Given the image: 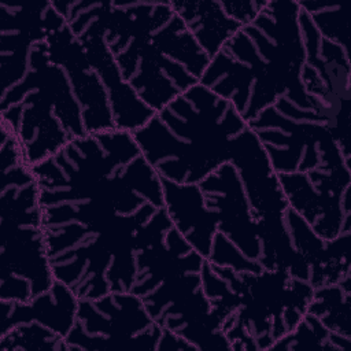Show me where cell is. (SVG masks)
I'll list each match as a JSON object with an SVG mask.
<instances>
[{"label": "cell", "mask_w": 351, "mask_h": 351, "mask_svg": "<svg viewBox=\"0 0 351 351\" xmlns=\"http://www.w3.org/2000/svg\"><path fill=\"white\" fill-rule=\"evenodd\" d=\"M299 11L298 0H267L259 15L210 59L199 81L247 123L284 96L318 112L302 82L306 49Z\"/></svg>", "instance_id": "cell-1"}, {"label": "cell", "mask_w": 351, "mask_h": 351, "mask_svg": "<svg viewBox=\"0 0 351 351\" xmlns=\"http://www.w3.org/2000/svg\"><path fill=\"white\" fill-rule=\"evenodd\" d=\"M100 22L123 80L155 112L196 85L208 66L170 0H101Z\"/></svg>", "instance_id": "cell-2"}, {"label": "cell", "mask_w": 351, "mask_h": 351, "mask_svg": "<svg viewBox=\"0 0 351 351\" xmlns=\"http://www.w3.org/2000/svg\"><path fill=\"white\" fill-rule=\"evenodd\" d=\"M247 128L229 101L197 82L158 111L133 137L160 178L199 184L230 162L232 143Z\"/></svg>", "instance_id": "cell-3"}, {"label": "cell", "mask_w": 351, "mask_h": 351, "mask_svg": "<svg viewBox=\"0 0 351 351\" xmlns=\"http://www.w3.org/2000/svg\"><path fill=\"white\" fill-rule=\"evenodd\" d=\"M204 262L206 258L171 226L136 254L130 292L143 300L156 325L185 339L197 351L230 350L202 287Z\"/></svg>", "instance_id": "cell-4"}, {"label": "cell", "mask_w": 351, "mask_h": 351, "mask_svg": "<svg viewBox=\"0 0 351 351\" xmlns=\"http://www.w3.org/2000/svg\"><path fill=\"white\" fill-rule=\"evenodd\" d=\"M0 299L30 302L55 282L40 186L14 133L0 126Z\"/></svg>", "instance_id": "cell-5"}, {"label": "cell", "mask_w": 351, "mask_h": 351, "mask_svg": "<svg viewBox=\"0 0 351 351\" xmlns=\"http://www.w3.org/2000/svg\"><path fill=\"white\" fill-rule=\"evenodd\" d=\"M0 125L14 133L30 167L86 136L67 73L48 59L45 41L33 45L23 80L1 92Z\"/></svg>", "instance_id": "cell-6"}, {"label": "cell", "mask_w": 351, "mask_h": 351, "mask_svg": "<svg viewBox=\"0 0 351 351\" xmlns=\"http://www.w3.org/2000/svg\"><path fill=\"white\" fill-rule=\"evenodd\" d=\"M214 266L234 295L233 314L221 326L232 351L270 350L307 313L314 293L307 280L278 269L236 273Z\"/></svg>", "instance_id": "cell-7"}, {"label": "cell", "mask_w": 351, "mask_h": 351, "mask_svg": "<svg viewBox=\"0 0 351 351\" xmlns=\"http://www.w3.org/2000/svg\"><path fill=\"white\" fill-rule=\"evenodd\" d=\"M230 163L240 177L258 226L262 243L261 265L263 269L285 270L292 277L308 281L307 263L295 250L284 221L288 202L278 174L250 126L234 137Z\"/></svg>", "instance_id": "cell-8"}, {"label": "cell", "mask_w": 351, "mask_h": 351, "mask_svg": "<svg viewBox=\"0 0 351 351\" xmlns=\"http://www.w3.org/2000/svg\"><path fill=\"white\" fill-rule=\"evenodd\" d=\"M277 174L314 169L351 167L315 110H304L285 96L248 122Z\"/></svg>", "instance_id": "cell-9"}, {"label": "cell", "mask_w": 351, "mask_h": 351, "mask_svg": "<svg viewBox=\"0 0 351 351\" xmlns=\"http://www.w3.org/2000/svg\"><path fill=\"white\" fill-rule=\"evenodd\" d=\"M162 328L132 292L80 299L77 321L64 337L66 351H156Z\"/></svg>", "instance_id": "cell-10"}, {"label": "cell", "mask_w": 351, "mask_h": 351, "mask_svg": "<svg viewBox=\"0 0 351 351\" xmlns=\"http://www.w3.org/2000/svg\"><path fill=\"white\" fill-rule=\"evenodd\" d=\"M85 48L92 69L101 80L110 100L115 129L134 133L156 114L123 80L110 52L100 25V0H51Z\"/></svg>", "instance_id": "cell-11"}, {"label": "cell", "mask_w": 351, "mask_h": 351, "mask_svg": "<svg viewBox=\"0 0 351 351\" xmlns=\"http://www.w3.org/2000/svg\"><path fill=\"white\" fill-rule=\"evenodd\" d=\"M299 26L306 49V63L315 69L322 82V88L314 99L318 114L346 160L351 162L350 53L324 38L308 14L302 8Z\"/></svg>", "instance_id": "cell-12"}, {"label": "cell", "mask_w": 351, "mask_h": 351, "mask_svg": "<svg viewBox=\"0 0 351 351\" xmlns=\"http://www.w3.org/2000/svg\"><path fill=\"white\" fill-rule=\"evenodd\" d=\"M288 207L324 240L351 230V167L278 174Z\"/></svg>", "instance_id": "cell-13"}, {"label": "cell", "mask_w": 351, "mask_h": 351, "mask_svg": "<svg viewBox=\"0 0 351 351\" xmlns=\"http://www.w3.org/2000/svg\"><path fill=\"white\" fill-rule=\"evenodd\" d=\"M66 19L51 1L12 4L0 1V80L1 92L16 85L27 73L29 53Z\"/></svg>", "instance_id": "cell-14"}, {"label": "cell", "mask_w": 351, "mask_h": 351, "mask_svg": "<svg viewBox=\"0 0 351 351\" xmlns=\"http://www.w3.org/2000/svg\"><path fill=\"white\" fill-rule=\"evenodd\" d=\"M48 59L63 67L78 101L86 134L115 129L107 90L92 69L84 45L67 22L45 40Z\"/></svg>", "instance_id": "cell-15"}, {"label": "cell", "mask_w": 351, "mask_h": 351, "mask_svg": "<svg viewBox=\"0 0 351 351\" xmlns=\"http://www.w3.org/2000/svg\"><path fill=\"white\" fill-rule=\"evenodd\" d=\"M206 207L218 221V232L225 234L247 258L261 263L262 243L250 202L234 166L223 163L199 184Z\"/></svg>", "instance_id": "cell-16"}, {"label": "cell", "mask_w": 351, "mask_h": 351, "mask_svg": "<svg viewBox=\"0 0 351 351\" xmlns=\"http://www.w3.org/2000/svg\"><path fill=\"white\" fill-rule=\"evenodd\" d=\"M284 221L295 250L307 263L308 282L314 288L339 284L351 277V230L333 240H324L289 207Z\"/></svg>", "instance_id": "cell-17"}, {"label": "cell", "mask_w": 351, "mask_h": 351, "mask_svg": "<svg viewBox=\"0 0 351 351\" xmlns=\"http://www.w3.org/2000/svg\"><path fill=\"white\" fill-rule=\"evenodd\" d=\"M78 304V296L58 280H55L49 291L33 298L30 302L0 299V336L18 325L36 321L53 333L66 337L75 325Z\"/></svg>", "instance_id": "cell-18"}, {"label": "cell", "mask_w": 351, "mask_h": 351, "mask_svg": "<svg viewBox=\"0 0 351 351\" xmlns=\"http://www.w3.org/2000/svg\"><path fill=\"white\" fill-rule=\"evenodd\" d=\"M163 207L173 226L203 258L210 254L211 243L218 232V221L206 207L197 184H176L162 178Z\"/></svg>", "instance_id": "cell-19"}, {"label": "cell", "mask_w": 351, "mask_h": 351, "mask_svg": "<svg viewBox=\"0 0 351 351\" xmlns=\"http://www.w3.org/2000/svg\"><path fill=\"white\" fill-rule=\"evenodd\" d=\"M170 5L210 59L241 29L218 0H170Z\"/></svg>", "instance_id": "cell-20"}, {"label": "cell", "mask_w": 351, "mask_h": 351, "mask_svg": "<svg viewBox=\"0 0 351 351\" xmlns=\"http://www.w3.org/2000/svg\"><path fill=\"white\" fill-rule=\"evenodd\" d=\"M307 313L315 315L328 330L351 337V277L314 288Z\"/></svg>", "instance_id": "cell-21"}, {"label": "cell", "mask_w": 351, "mask_h": 351, "mask_svg": "<svg viewBox=\"0 0 351 351\" xmlns=\"http://www.w3.org/2000/svg\"><path fill=\"white\" fill-rule=\"evenodd\" d=\"M0 351H66V343L64 337L33 321L1 335Z\"/></svg>", "instance_id": "cell-22"}, {"label": "cell", "mask_w": 351, "mask_h": 351, "mask_svg": "<svg viewBox=\"0 0 351 351\" xmlns=\"http://www.w3.org/2000/svg\"><path fill=\"white\" fill-rule=\"evenodd\" d=\"M298 3L308 14L324 38L340 45L350 53V33L346 12L340 4L313 0H298Z\"/></svg>", "instance_id": "cell-23"}, {"label": "cell", "mask_w": 351, "mask_h": 351, "mask_svg": "<svg viewBox=\"0 0 351 351\" xmlns=\"http://www.w3.org/2000/svg\"><path fill=\"white\" fill-rule=\"evenodd\" d=\"M296 348H322L336 351L330 340V330L313 314L306 313L299 324L281 336L270 350H296Z\"/></svg>", "instance_id": "cell-24"}, {"label": "cell", "mask_w": 351, "mask_h": 351, "mask_svg": "<svg viewBox=\"0 0 351 351\" xmlns=\"http://www.w3.org/2000/svg\"><path fill=\"white\" fill-rule=\"evenodd\" d=\"M206 261L217 266L229 267L236 273H259L263 270V266L261 263L247 258L221 232L215 233L211 243L210 254L206 258Z\"/></svg>", "instance_id": "cell-25"}, {"label": "cell", "mask_w": 351, "mask_h": 351, "mask_svg": "<svg viewBox=\"0 0 351 351\" xmlns=\"http://www.w3.org/2000/svg\"><path fill=\"white\" fill-rule=\"evenodd\" d=\"M229 18L241 27L251 23L265 8L267 0H218Z\"/></svg>", "instance_id": "cell-26"}, {"label": "cell", "mask_w": 351, "mask_h": 351, "mask_svg": "<svg viewBox=\"0 0 351 351\" xmlns=\"http://www.w3.org/2000/svg\"><path fill=\"white\" fill-rule=\"evenodd\" d=\"M156 351H197V348L178 335L163 329Z\"/></svg>", "instance_id": "cell-27"}]
</instances>
